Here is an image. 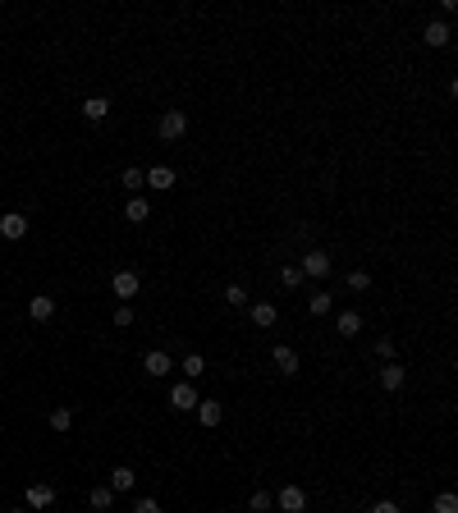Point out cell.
<instances>
[{"label": "cell", "instance_id": "ffe728a7", "mask_svg": "<svg viewBox=\"0 0 458 513\" xmlns=\"http://www.w3.org/2000/svg\"><path fill=\"white\" fill-rule=\"evenodd\" d=\"M120 183H124V188H129V192H133V197H142V188H147V170H138V166H129V170H124V174H120Z\"/></svg>", "mask_w": 458, "mask_h": 513}, {"label": "cell", "instance_id": "4fadbf2b", "mask_svg": "<svg viewBox=\"0 0 458 513\" xmlns=\"http://www.w3.org/2000/svg\"><path fill=\"white\" fill-rule=\"evenodd\" d=\"M381 385H385L389 394H394V390H403V385H408V367H399V362H385V367H381Z\"/></svg>", "mask_w": 458, "mask_h": 513}, {"label": "cell", "instance_id": "3957f363", "mask_svg": "<svg viewBox=\"0 0 458 513\" xmlns=\"http://www.w3.org/2000/svg\"><path fill=\"white\" fill-rule=\"evenodd\" d=\"M142 371H147L151 381H165V376L174 371V357L165 353V348H147V353H142Z\"/></svg>", "mask_w": 458, "mask_h": 513}, {"label": "cell", "instance_id": "f546056e", "mask_svg": "<svg viewBox=\"0 0 458 513\" xmlns=\"http://www.w3.org/2000/svg\"><path fill=\"white\" fill-rule=\"evenodd\" d=\"M115 325H120V330H129V325H133V307H129V303L115 307Z\"/></svg>", "mask_w": 458, "mask_h": 513}, {"label": "cell", "instance_id": "ac0fdd59", "mask_svg": "<svg viewBox=\"0 0 458 513\" xmlns=\"http://www.w3.org/2000/svg\"><path fill=\"white\" fill-rule=\"evenodd\" d=\"M105 115H110V101H105V96H87V101H83V120L101 124Z\"/></svg>", "mask_w": 458, "mask_h": 513}, {"label": "cell", "instance_id": "e0dca14e", "mask_svg": "<svg viewBox=\"0 0 458 513\" xmlns=\"http://www.w3.org/2000/svg\"><path fill=\"white\" fill-rule=\"evenodd\" d=\"M179 371H183V381H202V376H207V357H202V353H188L179 362Z\"/></svg>", "mask_w": 458, "mask_h": 513}, {"label": "cell", "instance_id": "8fae6325", "mask_svg": "<svg viewBox=\"0 0 458 513\" xmlns=\"http://www.w3.org/2000/svg\"><path fill=\"white\" fill-rule=\"evenodd\" d=\"M426 46H435V51H445V46H450L454 42V28L450 23H445V18H435V23H426Z\"/></svg>", "mask_w": 458, "mask_h": 513}, {"label": "cell", "instance_id": "ba28073f", "mask_svg": "<svg viewBox=\"0 0 458 513\" xmlns=\"http://www.w3.org/2000/svg\"><path fill=\"white\" fill-rule=\"evenodd\" d=\"M23 500H28V509H51L55 505V486H51V481H33Z\"/></svg>", "mask_w": 458, "mask_h": 513}, {"label": "cell", "instance_id": "cb8c5ba5", "mask_svg": "<svg viewBox=\"0 0 458 513\" xmlns=\"http://www.w3.org/2000/svg\"><path fill=\"white\" fill-rule=\"evenodd\" d=\"M431 513H458V495L454 490H440V495L431 500Z\"/></svg>", "mask_w": 458, "mask_h": 513}, {"label": "cell", "instance_id": "5bb4252c", "mask_svg": "<svg viewBox=\"0 0 458 513\" xmlns=\"http://www.w3.org/2000/svg\"><path fill=\"white\" fill-rule=\"evenodd\" d=\"M248 316H252V325H257V330H270V325H275V303H252L248 307Z\"/></svg>", "mask_w": 458, "mask_h": 513}, {"label": "cell", "instance_id": "484cf974", "mask_svg": "<svg viewBox=\"0 0 458 513\" xmlns=\"http://www.w3.org/2000/svg\"><path fill=\"white\" fill-rule=\"evenodd\" d=\"M303 270H298V266H285V270H280V284H285V289H298V284H303Z\"/></svg>", "mask_w": 458, "mask_h": 513}, {"label": "cell", "instance_id": "277c9868", "mask_svg": "<svg viewBox=\"0 0 458 513\" xmlns=\"http://www.w3.org/2000/svg\"><path fill=\"white\" fill-rule=\"evenodd\" d=\"M298 270L303 275H311V279H326L330 270H335V261H330V253H321V248H311V253L298 261Z\"/></svg>", "mask_w": 458, "mask_h": 513}, {"label": "cell", "instance_id": "2e32d148", "mask_svg": "<svg viewBox=\"0 0 458 513\" xmlns=\"http://www.w3.org/2000/svg\"><path fill=\"white\" fill-rule=\"evenodd\" d=\"M174 183H179V179H174V170H170V166H151V170H147V188H161V192H170Z\"/></svg>", "mask_w": 458, "mask_h": 513}, {"label": "cell", "instance_id": "4dcf8cb0", "mask_svg": "<svg viewBox=\"0 0 458 513\" xmlns=\"http://www.w3.org/2000/svg\"><path fill=\"white\" fill-rule=\"evenodd\" d=\"M376 357H385V362H394V340H389V335H381V340H376Z\"/></svg>", "mask_w": 458, "mask_h": 513}, {"label": "cell", "instance_id": "d6986e66", "mask_svg": "<svg viewBox=\"0 0 458 513\" xmlns=\"http://www.w3.org/2000/svg\"><path fill=\"white\" fill-rule=\"evenodd\" d=\"M307 312H311V316H326V312H335V294H326V289L307 294Z\"/></svg>", "mask_w": 458, "mask_h": 513}, {"label": "cell", "instance_id": "83f0119b", "mask_svg": "<svg viewBox=\"0 0 458 513\" xmlns=\"http://www.w3.org/2000/svg\"><path fill=\"white\" fill-rule=\"evenodd\" d=\"M225 303L229 307H248V289H243V284H229L225 289Z\"/></svg>", "mask_w": 458, "mask_h": 513}, {"label": "cell", "instance_id": "8992f818", "mask_svg": "<svg viewBox=\"0 0 458 513\" xmlns=\"http://www.w3.org/2000/svg\"><path fill=\"white\" fill-rule=\"evenodd\" d=\"M275 505L285 509V513H307V490H303V486H285V490L275 495Z\"/></svg>", "mask_w": 458, "mask_h": 513}, {"label": "cell", "instance_id": "52a82bcc", "mask_svg": "<svg viewBox=\"0 0 458 513\" xmlns=\"http://www.w3.org/2000/svg\"><path fill=\"white\" fill-rule=\"evenodd\" d=\"M193 413H197L202 427H220V422H225V403H220V399H197V408H193Z\"/></svg>", "mask_w": 458, "mask_h": 513}, {"label": "cell", "instance_id": "44dd1931", "mask_svg": "<svg viewBox=\"0 0 458 513\" xmlns=\"http://www.w3.org/2000/svg\"><path fill=\"white\" fill-rule=\"evenodd\" d=\"M335 330L344 335V340H357V330H362V316H357V312H339Z\"/></svg>", "mask_w": 458, "mask_h": 513}, {"label": "cell", "instance_id": "d6a6232c", "mask_svg": "<svg viewBox=\"0 0 458 513\" xmlns=\"http://www.w3.org/2000/svg\"><path fill=\"white\" fill-rule=\"evenodd\" d=\"M133 513H161V505H156V500L147 495V500H138V505H133Z\"/></svg>", "mask_w": 458, "mask_h": 513}, {"label": "cell", "instance_id": "9a60e30c", "mask_svg": "<svg viewBox=\"0 0 458 513\" xmlns=\"http://www.w3.org/2000/svg\"><path fill=\"white\" fill-rule=\"evenodd\" d=\"M133 481H138V472H133L129 463H120V468L110 472V481H105V486H110L115 495H120V490H133Z\"/></svg>", "mask_w": 458, "mask_h": 513}, {"label": "cell", "instance_id": "30bf717a", "mask_svg": "<svg viewBox=\"0 0 458 513\" xmlns=\"http://www.w3.org/2000/svg\"><path fill=\"white\" fill-rule=\"evenodd\" d=\"M0 234H5L9 243H14V238H23L28 234V216H23V211H5V216H0Z\"/></svg>", "mask_w": 458, "mask_h": 513}, {"label": "cell", "instance_id": "4316f807", "mask_svg": "<svg viewBox=\"0 0 458 513\" xmlns=\"http://www.w3.org/2000/svg\"><path fill=\"white\" fill-rule=\"evenodd\" d=\"M51 427H55V431H69V427H74V408H55V413H51Z\"/></svg>", "mask_w": 458, "mask_h": 513}, {"label": "cell", "instance_id": "f1b7e54d", "mask_svg": "<svg viewBox=\"0 0 458 513\" xmlns=\"http://www.w3.org/2000/svg\"><path fill=\"white\" fill-rule=\"evenodd\" d=\"M348 289H353V294L372 289V275H367V270H348Z\"/></svg>", "mask_w": 458, "mask_h": 513}, {"label": "cell", "instance_id": "1f68e13d", "mask_svg": "<svg viewBox=\"0 0 458 513\" xmlns=\"http://www.w3.org/2000/svg\"><path fill=\"white\" fill-rule=\"evenodd\" d=\"M372 513H403V509H399L394 500H376V505H372Z\"/></svg>", "mask_w": 458, "mask_h": 513}, {"label": "cell", "instance_id": "6da1fadb", "mask_svg": "<svg viewBox=\"0 0 458 513\" xmlns=\"http://www.w3.org/2000/svg\"><path fill=\"white\" fill-rule=\"evenodd\" d=\"M156 133H161V142H179L183 133H188V110H165L161 124H156Z\"/></svg>", "mask_w": 458, "mask_h": 513}, {"label": "cell", "instance_id": "d4e9b609", "mask_svg": "<svg viewBox=\"0 0 458 513\" xmlns=\"http://www.w3.org/2000/svg\"><path fill=\"white\" fill-rule=\"evenodd\" d=\"M270 505H275V495H270V490H252V500H248L252 513H270Z\"/></svg>", "mask_w": 458, "mask_h": 513}, {"label": "cell", "instance_id": "e575fe53", "mask_svg": "<svg viewBox=\"0 0 458 513\" xmlns=\"http://www.w3.org/2000/svg\"><path fill=\"white\" fill-rule=\"evenodd\" d=\"M64 513H69V509H64Z\"/></svg>", "mask_w": 458, "mask_h": 513}, {"label": "cell", "instance_id": "603a6c76", "mask_svg": "<svg viewBox=\"0 0 458 513\" xmlns=\"http://www.w3.org/2000/svg\"><path fill=\"white\" fill-rule=\"evenodd\" d=\"M87 505H92V509H101V513H105V509H110V505H115V490H110V486H92V495H87Z\"/></svg>", "mask_w": 458, "mask_h": 513}, {"label": "cell", "instance_id": "836d02e7", "mask_svg": "<svg viewBox=\"0 0 458 513\" xmlns=\"http://www.w3.org/2000/svg\"><path fill=\"white\" fill-rule=\"evenodd\" d=\"M9 513H28V509H9Z\"/></svg>", "mask_w": 458, "mask_h": 513}, {"label": "cell", "instance_id": "9c48e42d", "mask_svg": "<svg viewBox=\"0 0 458 513\" xmlns=\"http://www.w3.org/2000/svg\"><path fill=\"white\" fill-rule=\"evenodd\" d=\"M270 362H275L285 376H298V367H303V362H298V348H289V344H275V348H270Z\"/></svg>", "mask_w": 458, "mask_h": 513}, {"label": "cell", "instance_id": "7c38bea8", "mask_svg": "<svg viewBox=\"0 0 458 513\" xmlns=\"http://www.w3.org/2000/svg\"><path fill=\"white\" fill-rule=\"evenodd\" d=\"M28 316H33V321H51L55 316V298L51 294H33L28 298Z\"/></svg>", "mask_w": 458, "mask_h": 513}, {"label": "cell", "instance_id": "7402d4cb", "mask_svg": "<svg viewBox=\"0 0 458 513\" xmlns=\"http://www.w3.org/2000/svg\"><path fill=\"white\" fill-rule=\"evenodd\" d=\"M147 216H151V202H147V197H129V207H124V220H133V225H142Z\"/></svg>", "mask_w": 458, "mask_h": 513}, {"label": "cell", "instance_id": "7a4b0ae2", "mask_svg": "<svg viewBox=\"0 0 458 513\" xmlns=\"http://www.w3.org/2000/svg\"><path fill=\"white\" fill-rule=\"evenodd\" d=\"M138 289H142L138 270H115V275H110V294L120 298V303H133V298H138Z\"/></svg>", "mask_w": 458, "mask_h": 513}, {"label": "cell", "instance_id": "5b68a950", "mask_svg": "<svg viewBox=\"0 0 458 513\" xmlns=\"http://www.w3.org/2000/svg\"><path fill=\"white\" fill-rule=\"evenodd\" d=\"M170 408L174 413H193V408H197V390H193V381H174L170 385Z\"/></svg>", "mask_w": 458, "mask_h": 513}]
</instances>
